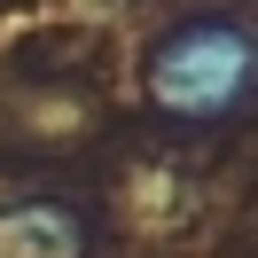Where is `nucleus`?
Segmentation results:
<instances>
[{
	"label": "nucleus",
	"mask_w": 258,
	"mask_h": 258,
	"mask_svg": "<svg viewBox=\"0 0 258 258\" xmlns=\"http://www.w3.org/2000/svg\"><path fill=\"white\" fill-rule=\"evenodd\" d=\"M258 79V39L242 24H219V16H196L180 32L157 39L149 55V102L172 117H227Z\"/></svg>",
	"instance_id": "1"
},
{
	"label": "nucleus",
	"mask_w": 258,
	"mask_h": 258,
	"mask_svg": "<svg viewBox=\"0 0 258 258\" xmlns=\"http://www.w3.org/2000/svg\"><path fill=\"white\" fill-rule=\"evenodd\" d=\"M0 235H8V250H16V258H79V219H71V211H55V204L16 211Z\"/></svg>",
	"instance_id": "2"
}]
</instances>
